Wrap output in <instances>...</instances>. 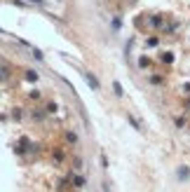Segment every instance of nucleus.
<instances>
[{"instance_id": "nucleus-2", "label": "nucleus", "mask_w": 190, "mask_h": 192, "mask_svg": "<svg viewBox=\"0 0 190 192\" xmlns=\"http://www.w3.org/2000/svg\"><path fill=\"white\" fill-rule=\"evenodd\" d=\"M113 89H115V94L122 96V87H120V82H113Z\"/></svg>"}, {"instance_id": "nucleus-1", "label": "nucleus", "mask_w": 190, "mask_h": 192, "mask_svg": "<svg viewBox=\"0 0 190 192\" xmlns=\"http://www.w3.org/2000/svg\"><path fill=\"white\" fill-rule=\"evenodd\" d=\"M82 75H85V80H87V82H89V87H92V89H99V80L94 78V75H92V73H87V70H85V73H82Z\"/></svg>"}]
</instances>
